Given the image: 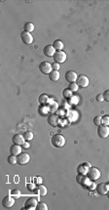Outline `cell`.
Returning <instances> with one entry per match:
<instances>
[{
    "label": "cell",
    "mask_w": 109,
    "mask_h": 210,
    "mask_svg": "<svg viewBox=\"0 0 109 210\" xmlns=\"http://www.w3.org/2000/svg\"><path fill=\"white\" fill-rule=\"evenodd\" d=\"M107 186H108V189H109V183H107Z\"/></svg>",
    "instance_id": "cell-39"
},
{
    "label": "cell",
    "mask_w": 109,
    "mask_h": 210,
    "mask_svg": "<svg viewBox=\"0 0 109 210\" xmlns=\"http://www.w3.org/2000/svg\"><path fill=\"white\" fill-rule=\"evenodd\" d=\"M36 209L38 210H48V205L45 202H39L37 204Z\"/></svg>",
    "instance_id": "cell-29"
},
{
    "label": "cell",
    "mask_w": 109,
    "mask_h": 210,
    "mask_svg": "<svg viewBox=\"0 0 109 210\" xmlns=\"http://www.w3.org/2000/svg\"><path fill=\"white\" fill-rule=\"evenodd\" d=\"M23 28H25V31H27V33H31L34 30V25L32 23H25V25H23Z\"/></svg>",
    "instance_id": "cell-23"
},
{
    "label": "cell",
    "mask_w": 109,
    "mask_h": 210,
    "mask_svg": "<svg viewBox=\"0 0 109 210\" xmlns=\"http://www.w3.org/2000/svg\"><path fill=\"white\" fill-rule=\"evenodd\" d=\"M83 164H84L85 166H87L88 168H91V167H92V165H91V163H90V162H84Z\"/></svg>",
    "instance_id": "cell-36"
},
{
    "label": "cell",
    "mask_w": 109,
    "mask_h": 210,
    "mask_svg": "<svg viewBox=\"0 0 109 210\" xmlns=\"http://www.w3.org/2000/svg\"><path fill=\"white\" fill-rule=\"evenodd\" d=\"M37 204H38V202H37L36 198L29 197L25 200V209H27V210L36 209Z\"/></svg>",
    "instance_id": "cell-6"
},
{
    "label": "cell",
    "mask_w": 109,
    "mask_h": 210,
    "mask_svg": "<svg viewBox=\"0 0 109 210\" xmlns=\"http://www.w3.org/2000/svg\"><path fill=\"white\" fill-rule=\"evenodd\" d=\"M53 46H54V48L56 49V51H63V42L61 41V40H60V39L55 40L54 43H53Z\"/></svg>",
    "instance_id": "cell-19"
},
{
    "label": "cell",
    "mask_w": 109,
    "mask_h": 210,
    "mask_svg": "<svg viewBox=\"0 0 109 210\" xmlns=\"http://www.w3.org/2000/svg\"><path fill=\"white\" fill-rule=\"evenodd\" d=\"M54 61L56 63H58V64H61V63H64L66 60V54L64 51H57L54 55Z\"/></svg>",
    "instance_id": "cell-8"
},
{
    "label": "cell",
    "mask_w": 109,
    "mask_h": 210,
    "mask_svg": "<svg viewBox=\"0 0 109 210\" xmlns=\"http://www.w3.org/2000/svg\"><path fill=\"white\" fill-rule=\"evenodd\" d=\"M106 195H107V197L109 198V191L107 192V194H106Z\"/></svg>",
    "instance_id": "cell-38"
},
{
    "label": "cell",
    "mask_w": 109,
    "mask_h": 210,
    "mask_svg": "<svg viewBox=\"0 0 109 210\" xmlns=\"http://www.w3.org/2000/svg\"><path fill=\"white\" fill-rule=\"evenodd\" d=\"M88 171H89V168L87 167V166H85L84 164H81L79 165L77 167V172L78 174H83V175H87Z\"/></svg>",
    "instance_id": "cell-21"
},
{
    "label": "cell",
    "mask_w": 109,
    "mask_h": 210,
    "mask_svg": "<svg viewBox=\"0 0 109 210\" xmlns=\"http://www.w3.org/2000/svg\"><path fill=\"white\" fill-rule=\"evenodd\" d=\"M38 102H39L40 105H46V104H48V102H49V96L46 95V94L40 95L39 98H38Z\"/></svg>",
    "instance_id": "cell-20"
},
{
    "label": "cell",
    "mask_w": 109,
    "mask_h": 210,
    "mask_svg": "<svg viewBox=\"0 0 109 210\" xmlns=\"http://www.w3.org/2000/svg\"><path fill=\"white\" fill-rule=\"evenodd\" d=\"M96 192H98V194H102V195L106 194L107 192L109 191L107 183H101V184H98V185L96 186Z\"/></svg>",
    "instance_id": "cell-14"
},
{
    "label": "cell",
    "mask_w": 109,
    "mask_h": 210,
    "mask_svg": "<svg viewBox=\"0 0 109 210\" xmlns=\"http://www.w3.org/2000/svg\"><path fill=\"white\" fill-rule=\"evenodd\" d=\"M96 101H98V102H102V101H104V98H103V94H98V96H96Z\"/></svg>",
    "instance_id": "cell-35"
},
{
    "label": "cell",
    "mask_w": 109,
    "mask_h": 210,
    "mask_svg": "<svg viewBox=\"0 0 109 210\" xmlns=\"http://www.w3.org/2000/svg\"><path fill=\"white\" fill-rule=\"evenodd\" d=\"M87 176L89 177V179L91 181H96V180H98L99 178H101V171L98 170L96 167H91L89 168V171H88V173H87Z\"/></svg>",
    "instance_id": "cell-2"
},
{
    "label": "cell",
    "mask_w": 109,
    "mask_h": 210,
    "mask_svg": "<svg viewBox=\"0 0 109 210\" xmlns=\"http://www.w3.org/2000/svg\"><path fill=\"white\" fill-rule=\"evenodd\" d=\"M103 98H104V101H106L109 103V90H106V91L103 92Z\"/></svg>",
    "instance_id": "cell-34"
},
{
    "label": "cell",
    "mask_w": 109,
    "mask_h": 210,
    "mask_svg": "<svg viewBox=\"0 0 109 210\" xmlns=\"http://www.w3.org/2000/svg\"><path fill=\"white\" fill-rule=\"evenodd\" d=\"M23 148H29V144H28V143H26V142H25V144L23 145Z\"/></svg>",
    "instance_id": "cell-37"
},
{
    "label": "cell",
    "mask_w": 109,
    "mask_h": 210,
    "mask_svg": "<svg viewBox=\"0 0 109 210\" xmlns=\"http://www.w3.org/2000/svg\"><path fill=\"white\" fill-rule=\"evenodd\" d=\"M12 142H13V144L15 145H23L25 143V139L23 135H20V134H16V135H14L12 137Z\"/></svg>",
    "instance_id": "cell-15"
},
{
    "label": "cell",
    "mask_w": 109,
    "mask_h": 210,
    "mask_svg": "<svg viewBox=\"0 0 109 210\" xmlns=\"http://www.w3.org/2000/svg\"><path fill=\"white\" fill-rule=\"evenodd\" d=\"M56 49L54 48V46L53 45H46L45 47L43 49V53L45 55L46 57L48 58H51V57H54V55L56 53Z\"/></svg>",
    "instance_id": "cell-13"
},
{
    "label": "cell",
    "mask_w": 109,
    "mask_h": 210,
    "mask_svg": "<svg viewBox=\"0 0 109 210\" xmlns=\"http://www.w3.org/2000/svg\"><path fill=\"white\" fill-rule=\"evenodd\" d=\"M102 124L104 125H109V115H104L103 117H102Z\"/></svg>",
    "instance_id": "cell-32"
},
{
    "label": "cell",
    "mask_w": 109,
    "mask_h": 210,
    "mask_svg": "<svg viewBox=\"0 0 109 210\" xmlns=\"http://www.w3.org/2000/svg\"><path fill=\"white\" fill-rule=\"evenodd\" d=\"M39 71H40V72H42L43 74H49L50 72L53 71L52 64H50L49 62H42V63H40Z\"/></svg>",
    "instance_id": "cell-3"
},
{
    "label": "cell",
    "mask_w": 109,
    "mask_h": 210,
    "mask_svg": "<svg viewBox=\"0 0 109 210\" xmlns=\"http://www.w3.org/2000/svg\"><path fill=\"white\" fill-rule=\"evenodd\" d=\"M22 153V147L20 145H12L10 147V153L13 154V156H19V154Z\"/></svg>",
    "instance_id": "cell-17"
},
{
    "label": "cell",
    "mask_w": 109,
    "mask_h": 210,
    "mask_svg": "<svg viewBox=\"0 0 109 210\" xmlns=\"http://www.w3.org/2000/svg\"><path fill=\"white\" fill-rule=\"evenodd\" d=\"M60 72H58V71H52L49 74L50 80L54 81V82H56V81H58V79H60Z\"/></svg>",
    "instance_id": "cell-18"
},
{
    "label": "cell",
    "mask_w": 109,
    "mask_h": 210,
    "mask_svg": "<svg viewBox=\"0 0 109 210\" xmlns=\"http://www.w3.org/2000/svg\"><path fill=\"white\" fill-rule=\"evenodd\" d=\"M52 68H53V71H58V69H60V64L58 63H56V62H54L52 64Z\"/></svg>",
    "instance_id": "cell-33"
},
{
    "label": "cell",
    "mask_w": 109,
    "mask_h": 210,
    "mask_svg": "<svg viewBox=\"0 0 109 210\" xmlns=\"http://www.w3.org/2000/svg\"><path fill=\"white\" fill-rule=\"evenodd\" d=\"M15 203V198L11 195H6L2 199V206L5 208H11Z\"/></svg>",
    "instance_id": "cell-10"
},
{
    "label": "cell",
    "mask_w": 109,
    "mask_h": 210,
    "mask_svg": "<svg viewBox=\"0 0 109 210\" xmlns=\"http://www.w3.org/2000/svg\"><path fill=\"white\" fill-rule=\"evenodd\" d=\"M72 91L71 90H69L68 88L67 89H64L63 90V98H65V99H69V98H71L72 97Z\"/></svg>",
    "instance_id": "cell-26"
},
{
    "label": "cell",
    "mask_w": 109,
    "mask_h": 210,
    "mask_svg": "<svg viewBox=\"0 0 109 210\" xmlns=\"http://www.w3.org/2000/svg\"><path fill=\"white\" fill-rule=\"evenodd\" d=\"M93 182H94V181H93ZM93 182H90V183L86 186V188H87L88 189H90V191H93V189H95L96 188V184H95V183H93Z\"/></svg>",
    "instance_id": "cell-31"
},
{
    "label": "cell",
    "mask_w": 109,
    "mask_h": 210,
    "mask_svg": "<svg viewBox=\"0 0 109 210\" xmlns=\"http://www.w3.org/2000/svg\"><path fill=\"white\" fill-rule=\"evenodd\" d=\"M77 84L79 85V87H82V88H86V87L89 86L90 80L85 74H79L78 78H77Z\"/></svg>",
    "instance_id": "cell-4"
},
{
    "label": "cell",
    "mask_w": 109,
    "mask_h": 210,
    "mask_svg": "<svg viewBox=\"0 0 109 210\" xmlns=\"http://www.w3.org/2000/svg\"><path fill=\"white\" fill-rule=\"evenodd\" d=\"M7 161H8V163H10V164H16V163H18L17 156H13V154L9 156L7 158Z\"/></svg>",
    "instance_id": "cell-25"
},
{
    "label": "cell",
    "mask_w": 109,
    "mask_h": 210,
    "mask_svg": "<svg viewBox=\"0 0 109 210\" xmlns=\"http://www.w3.org/2000/svg\"><path fill=\"white\" fill-rule=\"evenodd\" d=\"M98 135L101 138H107L109 136V127L104 124L98 126Z\"/></svg>",
    "instance_id": "cell-5"
},
{
    "label": "cell",
    "mask_w": 109,
    "mask_h": 210,
    "mask_svg": "<svg viewBox=\"0 0 109 210\" xmlns=\"http://www.w3.org/2000/svg\"><path fill=\"white\" fill-rule=\"evenodd\" d=\"M58 120H60L58 116L57 115H54V113H52V115H50L48 116V123L51 125V126H53V127L58 126Z\"/></svg>",
    "instance_id": "cell-16"
},
{
    "label": "cell",
    "mask_w": 109,
    "mask_h": 210,
    "mask_svg": "<svg viewBox=\"0 0 109 210\" xmlns=\"http://www.w3.org/2000/svg\"><path fill=\"white\" fill-rule=\"evenodd\" d=\"M20 38H22V41L25 44H31L33 42V36L31 35L30 33H27V31L23 30L22 33H20Z\"/></svg>",
    "instance_id": "cell-9"
},
{
    "label": "cell",
    "mask_w": 109,
    "mask_h": 210,
    "mask_svg": "<svg viewBox=\"0 0 109 210\" xmlns=\"http://www.w3.org/2000/svg\"><path fill=\"white\" fill-rule=\"evenodd\" d=\"M94 124L96 125V126H99V125L102 124V117L101 116H96L94 118Z\"/></svg>",
    "instance_id": "cell-30"
},
{
    "label": "cell",
    "mask_w": 109,
    "mask_h": 210,
    "mask_svg": "<svg viewBox=\"0 0 109 210\" xmlns=\"http://www.w3.org/2000/svg\"><path fill=\"white\" fill-rule=\"evenodd\" d=\"M18 159V164L20 165H25L26 163H28V161L30 160V156L27 153H20L19 156H17Z\"/></svg>",
    "instance_id": "cell-7"
},
{
    "label": "cell",
    "mask_w": 109,
    "mask_h": 210,
    "mask_svg": "<svg viewBox=\"0 0 109 210\" xmlns=\"http://www.w3.org/2000/svg\"><path fill=\"white\" fill-rule=\"evenodd\" d=\"M50 112V109H49V107H45L44 105H42V107H39V112L41 113V115H48V112Z\"/></svg>",
    "instance_id": "cell-27"
},
{
    "label": "cell",
    "mask_w": 109,
    "mask_h": 210,
    "mask_svg": "<svg viewBox=\"0 0 109 210\" xmlns=\"http://www.w3.org/2000/svg\"><path fill=\"white\" fill-rule=\"evenodd\" d=\"M47 192H48V189H47V188L44 185H40L38 187V194H39V195H41V197H45L47 194Z\"/></svg>",
    "instance_id": "cell-22"
},
{
    "label": "cell",
    "mask_w": 109,
    "mask_h": 210,
    "mask_svg": "<svg viewBox=\"0 0 109 210\" xmlns=\"http://www.w3.org/2000/svg\"><path fill=\"white\" fill-rule=\"evenodd\" d=\"M52 145L56 148H63L65 145V137L61 134H56L51 139Z\"/></svg>",
    "instance_id": "cell-1"
},
{
    "label": "cell",
    "mask_w": 109,
    "mask_h": 210,
    "mask_svg": "<svg viewBox=\"0 0 109 210\" xmlns=\"http://www.w3.org/2000/svg\"><path fill=\"white\" fill-rule=\"evenodd\" d=\"M78 78V74H76L74 71H68L65 72V79L67 82L71 83V82H76Z\"/></svg>",
    "instance_id": "cell-11"
},
{
    "label": "cell",
    "mask_w": 109,
    "mask_h": 210,
    "mask_svg": "<svg viewBox=\"0 0 109 210\" xmlns=\"http://www.w3.org/2000/svg\"><path fill=\"white\" fill-rule=\"evenodd\" d=\"M76 181H77L78 184H80L82 186H85L86 187L88 184L90 183V179L89 177L87 176V175H83V174H78L77 176H76Z\"/></svg>",
    "instance_id": "cell-12"
},
{
    "label": "cell",
    "mask_w": 109,
    "mask_h": 210,
    "mask_svg": "<svg viewBox=\"0 0 109 210\" xmlns=\"http://www.w3.org/2000/svg\"><path fill=\"white\" fill-rule=\"evenodd\" d=\"M68 89L71 90L72 92H77L79 90V85L77 84V82H71V83H69Z\"/></svg>",
    "instance_id": "cell-24"
},
{
    "label": "cell",
    "mask_w": 109,
    "mask_h": 210,
    "mask_svg": "<svg viewBox=\"0 0 109 210\" xmlns=\"http://www.w3.org/2000/svg\"><path fill=\"white\" fill-rule=\"evenodd\" d=\"M23 137H25V141H31L32 139H33V133L30 132V131H26L23 134Z\"/></svg>",
    "instance_id": "cell-28"
}]
</instances>
